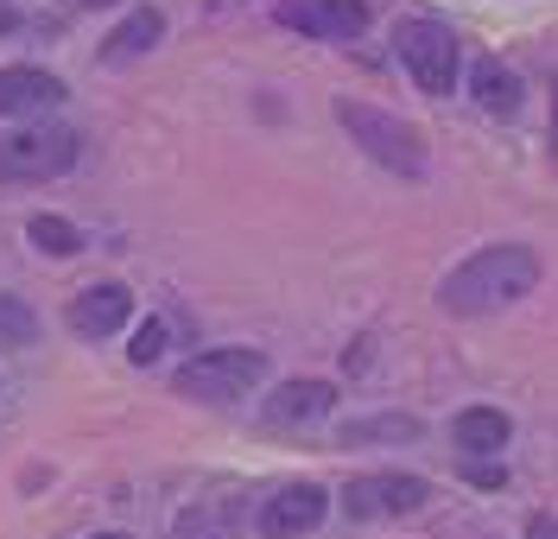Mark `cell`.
<instances>
[{
    "instance_id": "6da1fadb",
    "label": "cell",
    "mask_w": 558,
    "mask_h": 539,
    "mask_svg": "<svg viewBox=\"0 0 558 539\" xmlns=\"http://www.w3.org/2000/svg\"><path fill=\"white\" fill-rule=\"evenodd\" d=\"M533 286H539V254L526 248V242H495V248H476L463 267L445 273L438 311H451V318H488V311L521 305Z\"/></svg>"
},
{
    "instance_id": "8992f818",
    "label": "cell",
    "mask_w": 558,
    "mask_h": 539,
    "mask_svg": "<svg viewBox=\"0 0 558 539\" xmlns=\"http://www.w3.org/2000/svg\"><path fill=\"white\" fill-rule=\"evenodd\" d=\"M279 26L317 45H349L368 33V7L362 0H279Z\"/></svg>"
},
{
    "instance_id": "2e32d148",
    "label": "cell",
    "mask_w": 558,
    "mask_h": 539,
    "mask_svg": "<svg viewBox=\"0 0 558 539\" xmlns=\"http://www.w3.org/2000/svg\"><path fill=\"white\" fill-rule=\"evenodd\" d=\"M26 235H33V248L51 254V260H70V254L83 248V229H76L70 216H51V210H38L33 222H26Z\"/></svg>"
},
{
    "instance_id": "5b68a950",
    "label": "cell",
    "mask_w": 558,
    "mask_h": 539,
    "mask_svg": "<svg viewBox=\"0 0 558 539\" xmlns=\"http://www.w3.org/2000/svg\"><path fill=\"white\" fill-rule=\"evenodd\" d=\"M267 381V356L260 350H204L178 368V394L197 400V406H222V400H242Z\"/></svg>"
},
{
    "instance_id": "9a60e30c",
    "label": "cell",
    "mask_w": 558,
    "mask_h": 539,
    "mask_svg": "<svg viewBox=\"0 0 558 539\" xmlns=\"http://www.w3.org/2000/svg\"><path fill=\"white\" fill-rule=\"evenodd\" d=\"M413 413H375V419H343V444H418Z\"/></svg>"
},
{
    "instance_id": "30bf717a",
    "label": "cell",
    "mask_w": 558,
    "mask_h": 539,
    "mask_svg": "<svg viewBox=\"0 0 558 539\" xmlns=\"http://www.w3.org/2000/svg\"><path fill=\"white\" fill-rule=\"evenodd\" d=\"M64 102V83L51 71H38V64H7L0 71V121H13V114H45V108Z\"/></svg>"
},
{
    "instance_id": "7402d4cb",
    "label": "cell",
    "mask_w": 558,
    "mask_h": 539,
    "mask_svg": "<svg viewBox=\"0 0 558 539\" xmlns=\"http://www.w3.org/2000/svg\"><path fill=\"white\" fill-rule=\"evenodd\" d=\"M76 7H114V0H76Z\"/></svg>"
},
{
    "instance_id": "ffe728a7",
    "label": "cell",
    "mask_w": 558,
    "mask_h": 539,
    "mask_svg": "<svg viewBox=\"0 0 558 539\" xmlns=\"http://www.w3.org/2000/svg\"><path fill=\"white\" fill-rule=\"evenodd\" d=\"M526 539H558V520H553V514H533V527H526Z\"/></svg>"
},
{
    "instance_id": "e0dca14e",
    "label": "cell",
    "mask_w": 558,
    "mask_h": 539,
    "mask_svg": "<svg viewBox=\"0 0 558 539\" xmlns=\"http://www.w3.org/2000/svg\"><path fill=\"white\" fill-rule=\"evenodd\" d=\"M38 343V311L20 292H0V350H26Z\"/></svg>"
},
{
    "instance_id": "4fadbf2b",
    "label": "cell",
    "mask_w": 558,
    "mask_h": 539,
    "mask_svg": "<svg viewBox=\"0 0 558 539\" xmlns=\"http://www.w3.org/2000/svg\"><path fill=\"white\" fill-rule=\"evenodd\" d=\"M470 96H476V108L483 114H495V121H514L526 102V89H521V76L508 71V64H495V58H483L476 71H470Z\"/></svg>"
},
{
    "instance_id": "8fae6325",
    "label": "cell",
    "mask_w": 558,
    "mask_h": 539,
    "mask_svg": "<svg viewBox=\"0 0 558 539\" xmlns=\"http://www.w3.org/2000/svg\"><path fill=\"white\" fill-rule=\"evenodd\" d=\"M508 438H514V419H508L501 406H463L451 419V444L463 457H495Z\"/></svg>"
},
{
    "instance_id": "52a82bcc",
    "label": "cell",
    "mask_w": 558,
    "mask_h": 539,
    "mask_svg": "<svg viewBox=\"0 0 558 539\" xmlns=\"http://www.w3.org/2000/svg\"><path fill=\"white\" fill-rule=\"evenodd\" d=\"M432 502V482L425 476H355L343 489V507L355 520H375V514H418V507Z\"/></svg>"
},
{
    "instance_id": "9c48e42d",
    "label": "cell",
    "mask_w": 558,
    "mask_h": 539,
    "mask_svg": "<svg viewBox=\"0 0 558 539\" xmlns=\"http://www.w3.org/2000/svg\"><path fill=\"white\" fill-rule=\"evenodd\" d=\"M128 318H134V292L121 286V280H102V286L70 298V330L76 336H114Z\"/></svg>"
},
{
    "instance_id": "5bb4252c",
    "label": "cell",
    "mask_w": 558,
    "mask_h": 539,
    "mask_svg": "<svg viewBox=\"0 0 558 539\" xmlns=\"http://www.w3.org/2000/svg\"><path fill=\"white\" fill-rule=\"evenodd\" d=\"M159 38H166V13H159V7H134V13L108 33L102 64H134V58H146Z\"/></svg>"
},
{
    "instance_id": "44dd1931",
    "label": "cell",
    "mask_w": 558,
    "mask_h": 539,
    "mask_svg": "<svg viewBox=\"0 0 558 539\" xmlns=\"http://www.w3.org/2000/svg\"><path fill=\"white\" fill-rule=\"evenodd\" d=\"M13 26H20V13H13V0H0V38L13 33Z\"/></svg>"
},
{
    "instance_id": "3957f363",
    "label": "cell",
    "mask_w": 558,
    "mask_h": 539,
    "mask_svg": "<svg viewBox=\"0 0 558 539\" xmlns=\"http://www.w3.org/2000/svg\"><path fill=\"white\" fill-rule=\"evenodd\" d=\"M76 127H58V121H45V127H13V134H0V184H45V179H64L70 166H76Z\"/></svg>"
},
{
    "instance_id": "ac0fdd59",
    "label": "cell",
    "mask_w": 558,
    "mask_h": 539,
    "mask_svg": "<svg viewBox=\"0 0 558 539\" xmlns=\"http://www.w3.org/2000/svg\"><path fill=\"white\" fill-rule=\"evenodd\" d=\"M159 356H166V318H146L134 330V343H128V362H134V368H153Z\"/></svg>"
},
{
    "instance_id": "7c38bea8",
    "label": "cell",
    "mask_w": 558,
    "mask_h": 539,
    "mask_svg": "<svg viewBox=\"0 0 558 539\" xmlns=\"http://www.w3.org/2000/svg\"><path fill=\"white\" fill-rule=\"evenodd\" d=\"M337 406L330 381H286L279 394H267V426H312Z\"/></svg>"
},
{
    "instance_id": "7a4b0ae2",
    "label": "cell",
    "mask_w": 558,
    "mask_h": 539,
    "mask_svg": "<svg viewBox=\"0 0 558 539\" xmlns=\"http://www.w3.org/2000/svg\"><path fill=\"white\" fill-rule=\"evenodd\" d=\"M330 114H337V127H343L349 140L362 146L375 166H387L393 179H425V172H432L425 134H418L413 121H400V114H387V108H375V102H355V96H337Z\"/></svg>"
},
{
    "instance_id": "603a6c76",
    "label": "cell",
    "mask_w": 558,
    "mask_h": 539,
    "mask_svg": "<svg viewBox=\"0 0 558 539\" xmlns=\"http://www.w3.org/2000/svg\"><path fill=\"white\" fill-rule=\"evenodd\" d=\"M96 539H121V534H96Z\"/></svg>"
},
{
    "instance_id": "d6986e66",
    "label": "cell",
    "mask_w": 558,
    "mask_h": 539,
    "mask_svg": "<svg viewBox=\"0 0 558 539\" xmlns=\"http://www.w3.org/2000/svg\"><path fill=\"white\" fill-rule=\"evenodd\" d=\"M470 482H476V489H501V482H508V469H501V464H470Z\"/></svg>"
},
{
    "instance_id": "277c9868",
    "label": "cell",
    "mask_w": 558,
    "mask_h": 539,
    "mask_svg": "<svg viewBox=\"0 0 558 539\" xmlns=\"http://www.w3.org/2000/svg\"><path fill=\"white\" fill-rule=\"evenodd\" d=\"M393 51H400L407 76H413L425 96H451L457 76H463V58H457V33L445 26V20H425V13L400 20V26H393Z\"/></svg>"
},
{
    "instance_id": "ba28073f",
    "label": "cell",
    "mask_w": 558,
    "mask_h": 539,
    "mask_svg": "<svg viewBox=\"0 0 558 539\" xmlns=\"http://www.w3.org/2000/svg\"><path fill=\"white\" fill-rule=\"evenodd\" d=\"M324 514H330V495H324L317 482H292V489H279L274 502L260 507V534H267V539L317 534V527H324Z\"/></svg>"
}]
</instances>
